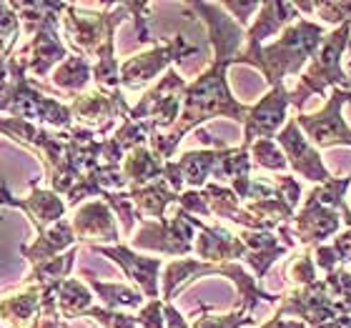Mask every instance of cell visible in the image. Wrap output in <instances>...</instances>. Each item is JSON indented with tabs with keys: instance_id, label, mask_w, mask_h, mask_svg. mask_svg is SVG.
I'll return each mask as SVG.
<instances>
[{
	"instance_id": "cell-34",
	"label": "cell",
	"mask_w": 351,
	"mask_h": 328,
	"mask_svg": "<svg viewBox=\"0 0 351 328\" xmlns=\"http://www.w3.org/2000/svg\"><path fill=\"white\" fill-rule=\"evenodd\" d=\"M103 203H108V208L113 211L118 220H121V228H123V236L131 238L133 231H136V223H141L138 213H136V205H133L128 190H106L98 196Z\"/></svg>"
},
{
	"instance_id": "cell-51",
	"label": "cell",
	"mask_w": 351,
	"mask_h": 328,
	"mask_svg": "<svg viewBox=\"0 0 351 328\" xmlns=\"http://www.w3.org/2000/svg\"><path fill=\"white\" fill-rule=\"evenodd\" d=\"M349 90H351V83H349Z\"/></svg>"
},
{
	"instance_id": "cell-50",
	"label": "cell",
	"mask_w": 351,
	"mask_h": 328,
	"mask_svg": "<svg viewBox=\"0 0 351 328\" xmlns=\"http://www.w3.org/2000/svg\"><path fill=\"white\" fill-rule=\"evenodd\" d=\"M339 216H341V220L346 223V228H351V198L346 201V205L339 211Z\"/></svg>"
},
{
	"instance_id": "cell-39",
	"label": "cell",
	"mask_w": 351,
	"mask_h": 328,
	"mask_svg": "<svg viewBox=\"0 0 351 328\" xmlns=\"http://www.w3.org/2000/svg\"><path fill=\"white\" fill-rule=\"evenodd\" d=\"M324 283H326V291H329V296L334 301H341V303L351 301V270L349 268H341V266H339L337 270L326 273Z\"/></svg>"
},
{
	"instance_id": "cell-24",
	"label": "cell",
	"mask_w": 351,
	"mask_h": 328,
	"mask_svg": "<svg viewBox=\"0 0 351 328\" xmlns=\"http://www.w3.org/2000/svg\"><path fill=\"white\" fill-rule=\"evenodd\" d=\"M239 238L246 246V258L243 261L251 266L256 281H261L269 273V268L281 255L289 253V248L281 243V238H276L271 231H241Z\"/></svg>"
},
{
	"instance_id": "cell-1",
	"label": "cell",
	"mask_w": 351,
	"mask_h": 328,
	"mask_svg": "<svg viewBox=\"0 0 351 328\" xmlns=\"http://www.w3.org/2000/svg\"><path fill=\"white\" fill-rule=\"evenodd\" d=\"M228 68L226 60H211V66L191 81L183 90V108L178 116V123L169 133H154L148 140V148L154 151L158 161L169 163L173 158L176 148L191 131H198L211 118H231L236 123H246L249 105L236 101L228 86Z\"/></svg>"
},
{
	"instance_id": "cell-11",
	"label": "cell",
	"mask_w": 351,
	"mask_h": 328,
	"mask_svg": "<svg viewBox=\"0 0 351 328\" xmlns=\"http://www.w3.org/2000/svg\"><path fill=\"white\" fill-rule=\"evenodd\" d=\"M278 316H296L301 323L306 326H324L329 321H337L344 314V303H339L329 296L324 278H319L316 283L304 286V288H291L281 296L276 306Z\"/></svg>"
},
{
	"instance_id": "cell-2",
	"label": "cell",
	"mask_w": 351,
	"mask_h": 328,
	"mask_svg": "<svg viewBox=\"0 0 351 328\" xmlns=\"http://www.w3.org/2000/svg\"><path fill=\"white\" fill-rule=\"evenodd\" d=\"M131 18V5H103L101 13H90V5H68L63 10V30L78 55L93 60V83L101 90H121V63L116 60V28Z\"/></svg>"
},
{
	"instance_id": "cell-27",
	"label": "cell",
	"mask_w": 351,
	"mask_h": 328,
	"mask_svg": "<svg viewBox=\"0 0 351 328\" xmlns=\"http://www.w3.org/2000/svg\"><path fill=\"white\" fill-rule=\"evenodd\" d=\"M128 196H131L141 220L166 218V211L178 203V193H173L163 178L148 183V186H141V188H128Z\"/></svg>"
},
{
	"instance_id": "cell-52",
	"label": "cell",
	"mask_w": 351,
	"mask_h": 328,
	"mask_svg": "<svg viewBox=\"0 0 351 328\" xmlns=\"http://www.w3.org/2000/svg\"><path fill=\"white\" fill-rule=\"evenodd\" d=\"M349 178H351V173H349Z\"/></svg>"
},
{
	"instance_id": "cell-25",
	"label": "cell",
	"mask_w": 351,
	"mask_h": 328,
	"mask_svg": "<svg viewBox=\"0 0 351 328\" xmlns=\"http://www.w3.org/2000/svg\"><path fill=\"white\" fill-rule=\"evenodd\" d=\"M221 276V266L216 263H204L198 258H176V261L163 266V303H171L176 293L183 291L196 278Z\"/></svg>"
},
{
	"instance_id": "cell-31",
	"label": "cell",
	"mask_w": 351,
	"mask_h": 328,
	"mask_svg": "<svg viewBox=\"0 0 351 328\" xmlns=\"http://www.w3.org/2000/svg\"><path fill=\"white\" fill-rule=\"evenodd\" d=\"M93 291L88 288V283L78 281V278H66L60 288L56 291V303H58V311L63 316V321H75V318H83L86 311L93 306Z\"/></svg>"
},
{
	"instance_id": "cell-43",
	"label": "cell",
	"mask_w": 351,
	"mask_h": 328,
	"mask_svg": "<svg viewBox=\"0 0 351 328\" xmlns=\"http://www.w3.org/2000/svg\"><path fill=\"white\" fill-rule=\"evenodd\" d=\"M314 10H319L322 21L326 23H351V3H314Z\"/></svg>"
},
{
	"instance_id": "cell-20",
	"label": "cell",
	"mask_w": 351,
	"mask_h": 328,
	"mask_svg": "<svg viewBox=\"0 0 351 328\" xmlns=\"http://www.w3.org/2000/svg\"><path fill=\"white\" fill-rule=\"evenodd\" d=\"M221 148H204V151H186L178 161L163 163V181L169 183L173 193L183 190H201L213 175L219 163Z\"/></svg>"
},
{
	"instance_id": "cell-26",
	"label": "cell",
	"mask_w": 351,
	"mask_h": 328,
	"mask_svg": "<svg viewBox=\"0 0 351 328\" xmlns=\"http://www.w3.org/2000/svg\"><path fill=\"white\" fill-rule=\"evenodd\" d=\"M83 281L88 283V288L101 299L103 308L110 311H125V308H143V293L136 286L128 283H113V281H101L90 268H81Z\"/></svg>"
},
{
	"instance_id": "cell-21",
	"label": "cell",
	"mask_w": 351,
	"mask_h": 328,
	"mask_svg": "<svg viewBox=\"0 0 351 328\" xmlns=\"http://www.w3.org/2000/svg\"><path fill=\"white\" fill-rule=\"evenodd\" d=\"M193 253L198 255V261L221 266V263H236L246 258V246L228 228L219 226V223H211V226L204 223L193 241Z\"/></svg>"
},
{
	"instance_id": "cell-14",
	"label": "cell",
	"mask_w": 351,
	"mask_h": 328,
	"mask_svg": "<svg viewBox=\"0 0 351 328\" xmlns=\"http://www.w3.org/2000/svg\"><path fill=\"white\" fill-rule=\"evenodd\" d=\"M90 251H93V253H101L103 258H108V261L116 263L118 268H121V273H123L148 301L161 299L158 281H161L163 258L141 255L138 251H133V248L125 246V243H118V246H90Z\"/></svg>"
},
{
	"instance_id": "cell-29",
	"label": "cell",
	"mask_w": 351,
	"mask_h": 328,
	"mask_svg": "<svg viewBox=\"0 0 351 328\" xmlns=\"http://www.w3.org/2000/svg\"><path fill=\"white\" fill-rule=\"evenodd\" d=\"M121 171H123L125 181H128V188H141V186H148L154 181H161L163 161H158L148 146H138L125 153Z\"/></svg>"
},
{
	"instance_id": "cell-6",
	"label": "cell",
	"mask_w": 351,
	"mask_h": 328,
	"mask_svg": "<svg viewBox=\"0 0 351 328\" xmlns=\"http://www.w3.org/2000/svg\"><path fill=\"white\" fill-rule=\"evenodd\" d=\"M204 226V220L186 213L176 205L173 213L161 220H141V228L131 236L128 246L133 251H154L161 255L186 258L193 253L196 231Z\"/></svg>"
},
{
	"instance_id": "cell-10",
	"label": "cell",
	"mask_w": 351,
	"mask_h": 328,
	"mask_svg": "<svg viewBox=\"0 0 351 328\" xmlns=\"http://www.w3.org/2000/svg\"><path fill=\"white\" fill-rule=\"evenodd\" d=\"M344 103H351V90L346 88H334V93L319 113H299L296 123H299L301 133L306 136V140L319 151V148H337L346 146L351 148V128L341 118V108Z\"/></svg>"
},
{
	"instance_id": "cell-35",
	"label": "cell",
	"mask_w": 351,
	"mask_h": 328,
	"mask_svg": "<svg viewBox=\"0 0 351 328\" xmlns=\"http://www.w3.org/2000/svg\"><path fill=\"white\" fill-rule=\"evenodd\" d=\"M249 155H251V163L263 171H271V173H284L289 163H286V155L284 151L278 148V143L274 138H261V140H254L249 148Z\"/></svg>"
},
{
	"instance_id": "cell-8",
	"label": "cell",
	"mask_w": 351,
	"mask_h": 328,
	"mask_svg": "<svg viewBox=\"0 0 351 328\" xmlns=\"http://www.w3.org/2000/svg\"><path fill=\"white\" fill-rule=\"evenodd\" d=\"M186 78L178 71L169 68L163 78L154 88H148L138 105L128 110V118L148 123L156 133H169L181 116L183 108V90H186Z\"/></svg>"
},
{
	"instance_id": "cell-44",
	"label": "cell",
	"mask_w": 351,
	"mask_h": 328,
	"mask_svg": "<svg viewBox=\"0 0 351 328\" xmlns=\"http://www.w3.org/2000/svg\"><path fill=\"white\" fill-rule=\"evenodd\" d=\"M314 261H316V268H322L324 273H331V270H337L339 266H341L334 246H326V243H319V246H316Z\"/></svg>"
},
{
	"instance_id": "cell-38",
	"label": "cell",
	"mask_w": 351,
	"mask_h": 328,
	"mask_svg": "<svg viewBox=\"0 0 351 328\" xmlns=\"http://www.w3.org/2000/svg\"><path fill=\"white\" fill-rule=\"evenodd\" d=\"M83 318L101 328H138L136 316L125 314V311H110V308L103 306H90Z\"/></svg>"
},
{
	"instance_id": "cell-30",
	"label": "cell",
	"mask_w": 351,
	"mask_h": 328,
	"mask_svg": "<svg viewBox=\"0 0 351 328\" xmlns=\"http://www.w3.org/2000/svg\"><path fill=\"white\" fill-rule=\"evenodd\" d=\"M75 258H78V246L66 251L63 255L58 258H53L48 263H40V266H33L28 273V278L23 281V283H33V286H40L43 291L48 293H56L60 288V283L71 278V270L75 266Z\"/></svg>"
},
{
	"instance_id": "cell-36",
	"label": "cell",
	"mask_w": 351,
	"mask_h": 328,
	"mask_svg": "<svg viewBox=\"0 0 351 328\" xmlns=\"http://www.w3.org/2000/svg\"><path fill=\"white\" fill-rule=\"evenodd\" d=\"M286 276H289V281H291L296 288H304V286H311L319 281V278H316V261H314V255L308 253V248L293 253L291 261L286 263Z\"/></svg>"
},
{
	"instance_id": "cell-4",
	"label": "cell",
	"mask_w": 351,
	"mask_h": 328,
	"mask_svg": "<svg viewBox=\"0 0 351 328\" xmlns=\"http://www.w3.org/2000/svg\"><path fill=\"white\" fill-rule=\"evenodd\" d=\"M21 18L23 36L28 40L13 53V58L23 66L30 81L45 78L71 55L66 43L60 40V18L66 3H10Z\"/></svg>"
},
{
	"instance_id": "cell-47",
	"label": "cell",
	"mask_w": 351,
	"mask_h": 328,
	"mask_svg": "<svg viewBox=\"0 0 351 328\" xmlns=\"http://www.w3.org/2000/svg\"><path fill=\"white\" fill-rule=\"evenodd\" d=\"M163 314H166V328H191L186 316L173 306V303H163Z\"/></svg>"
},
{
	"instance_id": "cell-5",
	"label": "cell",
	"mask_w": 351,
	"mask_h": 328,
	"mask_svg": "<svg viewBox=\"0 0 351 328\" xmlns=\"http://www.w3.org/2000/svg\"><path fill=\"white\" fill-rule=\"evenodd\" d=\"M346 45H351V23L339 25L334 33L324 38L319 51L314 53V58L308 60V68L299 75L296 88L289 93V103L299 113L304 110V105H306L311 95H324L326 86L349 90L351 75H346L344 68H341V55H344Z\"/></svg>"
},
{
	"instance_id": "cell-41",
	"label": "cell",
	"mask_w": 351,
	"mask_h": 328,
	"mask_svg": "<svg viewBox=\"0 0 351 328\" xmlns=\"http://www.w3.org/2000/svg\"><path fill=\"white\" fill-rule=\"evenodd\" d=\"M274 188H276L278 198L284 201L289 208H291L293 213H296V208H299L301 203V186L296 178H291V175H276V181H274Z\"/></svg>"
},
{
	"instance_id": "cell-46",
	"label": "cell",
	"mask_w": 351,
	"mask_h": 328,
	"mask_svg": "<svg viewBox=\"0 0 351 328\" xmlns=\"http://www.w3.org/2000/svg\"><path fill=\"white\" fill-rule=\"evenodd\" d=\"M331 246H334V251H337L339 261L346 263V266H351V228L337 234V241L331 243Z\"/></svg>"
},
{
	"instance_id": "cell-28",
	"label": "cell",
	"mask_w": 351,
	"mask_h": 328,
	"mask_svg": "<svg viewBox=\"0 0 351 328\" xmlns=\"http://www.w3.org/2000/svg\"><path fill=\"white\" fill-rule=\"evenodd\" d=\"M51 78H53V86L58 88L60 93L75 98V95L86 93L88 86L93 83V63L88 58H83V55H78V53H71V55L53 71Z\"/></svg>"
},
{
	"instance_id": "cell-16",
	"label": "cell",
	"mask_w": 351,
	"mask_h": 328,
	"mask_svg": "<svg viewBox=\"0 0 351 328\" xmlns=\"http://www.w3.org/2000/svg\"><path fill=\"white\" fill-rule=\"evenodd\" d=\"M274 140H276L278 148L284 151L289 168H291L293 173H299L301 178H306V181L316 183V186H322V183L334 178L329 168L324 166L322 153H319V151L306 140V136L301 133L296 118H289L286 125L278 131V136Z\"/></svg>"
},
{
	"instance_id": "cell-18",
	"label": "cell",
	"mask_w": 351,
	"mask_h": 328,
	"mask_svg": "<svg viewBox=\"0 0 351 328\" xmlns=\"http://www.w3.org/2000/svg\"><path fill=\"white\" fill-rule=\"evenodd\" d=\"M291 231L296 246H319L326 241L329 236H337L341 228V216L334 208H326L316 201V196L308 190V196L304 198V205L293 213V218L286 223Z\"/></svg>"
},
{
	"instance_id": "cell-49",
	"label": "cell",
	"mask_w": 351,
	"mask_h": 328,
	"mask_svg": "<svg viewBox=\"0 0 351 328\" xmlns=\"http://www.w3.org/2000/svg\"><path fill=\"white\" fill-rule=\"evenodd\" d=\"M314 328H351V316H341L337 321H329L324 326H314Z\"/></svg>"
},
{
	"instance_id": "cell-15",
	"label": "cell",
	"mask_w": 351,
	"mask_h": 328,
	"mask_svg": "<svg viewBox=\"0 0 351 328\" xmlns=\"http://www.w3.org/2000/svg\"><path fill=\"white\" fill-rule=\"evenodd\" d=\"M0 205H8V208H18L28 216V220L33 223L38 234L51 228L53 223L66 218L68 203L66 198L53 193L51 188H40L38 181H30V193L25 198H18L10 193L5 181H0Z\"/></svg>"
},
{
	"instance_id": "cell-3",
	"label": "cell",
	"mask_w": 351,
	"mask_h": 328,
	"mask_svg": "<svg viewBox=\"0 0 351 328\" xmlns=\"http://www.w3.org/2000/svg\"><path fill=\"white\" fill-rule=\"evenodd\" d=\"M324 38H326V28L322 23L299 18L289 28L281 30L274 43L241 48L234 66H254L261 71L263 81L271 88L281 86L286 75L304 73V66L314 58Z\"/></svg>"
},
{
	"instance_id": "cell-48",
	"label": "cell",
	"mask_w": 351,
	"mask_h": 328,
	"mask_svg": "<svg viewBox=\"0 0 351 328\" xmlns=\"http://www.w3.org/2000/svg\"><path fill=\"white\" fill-rule=\"evenodd\" d=\"M251 328H306V323H301V321H286L284 316L274 314L266 323H261V326H251Z\"/></svg>"
},
{
	"instance_id": "cell-19",
	"label": "cell",
	"mask_w": 351,
	"mask_h": 328,
	"mask_svg": "<svg viewBox=\"0 0 351 328\" xmlns=\"http://www.w3.org/2000/svg\"><path fill=\"white\" fill-rule=\"evenodd\" d=\"M116 216L103 203L101 198L86 201L78 208H73L71 226H73L75 241L90 246H118L121 243V231H118Z\"/></svg>"
},
{
	"instance_id": "cell-45",
	"label": "cell",
	"mask_w": 351,
	"mask_h": 328,
	"mask_svg": "<svg viewBox=\"0 0 351 328\" xmlns=\"http://www.w3.org/2000/svg\"><path fill=\"white\" fill-rule=\"evenodd\" d=\"M226 13H234V21L243 28H249V15L256 13L261 3H221Z\"/></svg>"
},
{
	"instance_id": "cell-40",
	"label": "cell",
	"mask_w": 351,
	"mask_h": 328,
	"mask_svg": "<svg viewBox=\"0 0 351 328\" xmlns=\"http://www.w3.org/2000/svg\"><path fill=\"white\" fill-rule=\"evenodd\" d=\"M178 208H183L186 213H191V216H201V218H211V211H208V203H206V196L204 190H183V193H178Z\"/></svg>"
},
{
	"instance_id": "cell-42",
	"label": "cell",
	"mask_w": 351,
	"mask_h": 328,
	"mask_svg": "<svg viewBox=\"0 0 351 328\" xmlns=\"http://www.w3.org/2000/svg\"><path fill=\"white\" fill-rule=\"evenodd\" d=\"M138 328H166V314H163V301H148L136 316Z\"/></svg>"
},
{
	"instance_id": "cell-17",
	"label": "cell",
	"mask_w": 351,
	"mask_h": 328,
	"mask_svg": "<svg viewBox=\"0 0 351 328\" xmlns=\"http://www.w3.org/2000/svg\"><path fill=\"white\" fill-rule=\"evenodd\" d=\"M289 90L286 86H274L261 101L249 108L246 123H243V143L241 148H249L254 140L276 138L278 131L286 125V110H289Z\"/></svg>"
},
{
	"instance_id": "cell-33",
	"label": "cell",
	"mask_w": 351,
	"mask_h": 328,
	"mask_svg": "<svg viewBox=\"0 0 351 328\" xmlns=\"http://www.w3.org/2000/svg\"><path fill=\"white\" fill-rule=\"evenodd\" d=\"M246 326H258L256 318L246 311L234 308L231 314H211V306H201L193 314L191 328H246Z\"/></svg>"
},
{
	"instance_id": "cell-37",
	"label": "cell",
	"mask_w": 351,
	"mask_h": 328,
	"mask_svg": "<svg viewBox=\"0 0 351 328\" xmlns=\"http://www.w3.org/2000/svg\"><path fill=\"white\" fill-rule=\"evenodd\" d=\"M346 190H351V178L344 175V178H331V181L322 183L311 188V193L316 196V201L326 208H334V211H341L346 205Z\"/></svg>"
},
{
	"instance_id": "cell-9",
	"label": "cell",
	"mask_w": 351,
	"mask_h": 328,
	"mask_svg": "<svg viewBox=\"0 0 351 328\" xmlns=\"http://www.w3.org/2000/svg\"><path fill=\"white\" fill-rule=\"evenodd\" d=\"M198 48L191 45L183 36H173L166 43H156L151 51L136 53L131 58H125L121 63L118 78H121V88L125 90H141L148 83H154L161 73H166L176 60L196 55Z\"/></svg>"
},
{
	"instance_id": "cell-22",
	"label": "cell",
	"mask_w": 351,
	"mask_h": 328,
	"mask_svg": "<svg viewBox=\"0 0 351 328\" xmlns=\"http://www.w3.org/2000/svg\"><path fill=\"white\" fill-rule=\"evenodd\" d=\"M78 246L73 234V226H71V218H63L58 223H53L51 228H45L36 236L33 243H23L21 246V255L33 266H40V263H48L53 258L63 255L66 251Z\"/></svg>"
},
{
	"instance_id": "cell-23",
	"label": "cell",
	"mask_w": 351,
	"mask_h": 328,
	"mask_svg": "<svg viewBox=\"0 0 351 328\" xmlns=\"http://www.w3.org/2000/svg\"><path fill=\"white\" fill-rule=\"evenodd\" d=\"M301 15L293 3H261L258 15L254 18L249 28H246V45H263L266 38L278 36L284 28H289L291 23L299 21Z\"/></svg>"
},
{
	"instance_id": "cell-32",
	"label": "cell",
	"mask_w": 351,
	"mask_h": 328,
	"mask_svg": "<svg viewBox=\"0 0 351 328\" xmlns=\"http://www.w3.org/2000/svg\"><path fill=\"white\" fill-rule=\"evenodd\" d=\"M251 168H254V163H251V155L246 148H221L219 163L213 168L211 178H219L221 186H223V183L239 181V178H249Z\"/></svg>"
},
{
	"instance_id": "cell-12",
	"label": "cell",
	"mask_w": 351,
	"mask_h": 328,
	"mask_svg": "<svg viewBox=\"0 0 351 328\" xmlns=\"http://www.w3.org/2000/svg\"><path fill=\"white\" fill-rule=\"evenodd\" d=\"M68 105L73 113V123L98 136H106L116 125L118 118H125L131 110L123 90H101V88H90L86 93L75 95Z\"/></svg>"
},
{
	"instance_id": "cell-13",
	"label": "cell",
	"mask_w": 351,
	"mask_h": 328,
	"mask_svg": "<svg viewBox=\"0 0 351 328\" xmlns=\"http://www.w3.org/2000/svg\"><path fill=\"white\" fill-rule=\"evenodd\" d=\"M189 10L206 23L208 30V43L213 48V60H226L234 66L236 55L241 53V45L246 43V28L228 15L219 3H189Z\"/></svg>"
},
{
	"instance_id": "cell-7",
	"label": "cell",
	"mask_w": 351,
	"mask_h": 328,
	"mask_svg": "<svg viewBox=\"0 0 351 328\" xmlns=\"http://www.w3.org/2000/svg\"><path fill=\"white\" fill-rule=\"evenodd\" d=\"M0 328H63L56 293L23 283L0 293Z\"/></svg>"
}]
</instances>
